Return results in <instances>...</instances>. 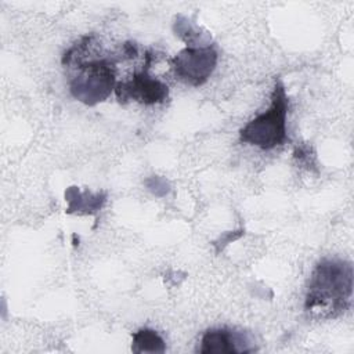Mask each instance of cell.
<instances>
[{
  "label": "cell",
  "mask_w": 354,
  "mask_h": 354,
  "mask_svg": "<svg viewBox=\"0 0 354 354\" xmlns=\"http://www.w3.org/2000/svg\"><path fill=\"white\" fill-rule=\"evenodd\" d=\"M353 266L342 259H322L313 270L304 310L315 319H332L351 304Z\"/></svg>",
  "instance_id": "cell-1"
},
{
  "label": "cell",
  "mask_w": 354,
  "mask_h": 354,
  "mask_svg": "<svg viewBox=\"0 0 354 354\" xmlns=\"http://www.w3.org/2000/svg\"><path fill=\"white\" fill-rule=\"evenodd\" d=\"M152 62V55L148 51L145 55V62L141 71L133 73L126 80L118 82L115 86V94L119 102L137 101L145 105L160 104L169 97V87L166 83L149 75V68Z\"/></svg>",
  "instance_id": "cell-4"
},
{
  "label": "cell",
  "mask_w": 354,
  "mask_h": 354,
  "mask_svg": "<svg viewBox=\"0 0 354 354\" xmlns=\"http://www.w3.org/2000/svg\"><path fill=\"white\" fill-rule=\"evenodd\" d=\"M65 201L68 202V213L76 214H95L105 203V192L80 191L77 187H71L65 191Z\"/></svg>",
  "instance_id": "cell-7"
},
{
  "label": "cell",
  "mask_w": 354,
  "mask_h": 354,
  "mask_svg": "<svg viewBox=\"0 0 354 354\" xmlns=\"http://www.w3.org/2000/svg\"><path fill=\"white\" fill-rule=\"evenodd\" d=\"M166 343L153 329L141 328L133 335L131 351L134 353H165Z\"/></svg>",
  "instance_id": "cell-8"
},
{
  "label": "cell",
  "mask_w": 354,
  "mask_h": 354,
  "mask_svg": "<svg viewBox=\"0 0 354 354\" xmlns=\"http://www.w3.org/2000/svg\"><path fill=\"white\" fill-rule=\"evenodd\" d=\"M75 68L69 91L77 101L91 106L105 101L115 91V62L109 58H86Z\"/></svg>",
  "instance_id": "cell-3"
},
{
  "label": "cell",
  "mask_w": 354,
  "mask_h": 354,
  "mask_svg": "<svg viewBox=\"0 0 354 354\" xmlns=\"http://www.w3.org/2000/svg\"><path fill=\"white\" fill-rule=\"evenodd\" d=\"M217 51L213 46H187L171 59V68L178 80L189 86L203 84L217 65Z\"/></svg>",
  "instance_id": "cell-5"
},
{
  "label": "cell",
  "mask_w": 354,
  "mask_h": 354,
  "mask_svg": "<svg viewBox=\"0 0 354 354\" xmlns=\"http://www.w3.org/2000/svg\"><path fill=\"white\" fill-rule=\"evenodd\" d=\"M289 108V100L285 91V86L279 79L275 80V86L271 94L270 108L249 120L239 131V140L242 142L256 145L261 149H272L286 142V115Z\"/></svg>",
  "instance_id": "cell-2"
},
{
  "label": "cell",
  "mask_w": 354,
  "mask_h": 354,
  "mask_svg": "<svg viewBox=\"0 0 354 354\" xmlns=\"http://www.w3.org/2000/svg\"><path fill=\"white\" fill-rule=\"evenodd\" d=\"M254 348L249 347L248 339L242 332H235L228 328H212L207 329L202 339L198 353L213 354V353H250Z\"/></svg>",
  "instance_id": "cell-6"
}]
</instances>
